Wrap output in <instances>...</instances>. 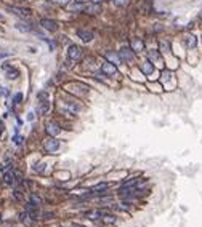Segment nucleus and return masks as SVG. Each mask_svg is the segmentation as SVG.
Masks as SVG:
<instances>
[{"label": "nucleus", "instance_id": "obj_28", "mask_svg": "<svg viewBox=\"0 0 202 227\" xmlns=\"http://www.w3.org/2000/svg\"><path fill=\"white\" fill-rule=\"evenodd\" d=\"M34 118H36V115H34V112H29V115H27V120H31V122H32Z\"/></svg>", "mask_w": 202, "mask_h": 227}, {"label": "nucleus", "instance_id": "obj_33", "mask_svg": "<svg viewBox=\"0 0 202 227\" xmlns=\"http://www.w3.org/2000/svg\"><path fill=\"white\" fill-rule=\"evenodd\" d=\"M93 2H95V3H98V2H100V0H93Z\"/></svg>", "mask_w": 202, "mask_h": 227}, {"label": "nucleus", "instance_id": "obj_5", "mask_svg": "<svg viewBox=\"0 0 202 227\" xmlns=\"http://www.w3.org/2000/svg\"><path fill=\"white\" fill-rule=\"evenodd\" d=\"M2 69L5 70V77H6L8 80H16L18 77H19V70H18L16 67L10 66L8 62H5V64H2Z\"/></svg>", "mask_w": 202, "mask_h": 227}, {"label": "nucleus", "instance_id": "obj_36", "mask_svg": "<svg viewBox=\"0 0 202 227\" xmlns=\"http://www.w3.org/2000/svg\"><path fill=\"white\" fill-rule=\"evenodd\" d=\"M61 227H63V225H61Z\"/></svg>", "mask_w": 202, "mask_h": 227}, {"label": "nucleus", "instance_id": "obj_14", "mask_svg": "<svg viewBox=\"0 0 202 227\" xmlns=\"http://www.w3.org/2000/svg\"><path fill=\"white\" fill-rule=\"evenodd\" d=\"M15 27L18 31H21V32H31V31H34V27H32V24H29V23H16L15 24Z\"/></svg>", "mask_w": 202, "mask_h": 227}, {"label": "nucleus", "instance_id": "obj_23", "mask_svg": "<svg viewBox=\"0 0 202 227\" xmlns=\"http://www.w3.org/2000/svg\"><path fill=\"white\" fill-rule=\"evenodd\" d=\"M21 101H23V95H21V93H16L15 95V98H13V104H21Z\"/></svg>", "mask_w": 202, "mask_h": 227}, {"label": "nucleus", "instance_id": "obj_15", "mask_svg": "<svg viewBox=\"0 0 202 227\" xmlns=\"http://www.w3.org/2000/svg\"><path fill=\"white\" fill-rule=\"evenodd\" d=\"M19 221H21V222H24V224H32V222H34V219L29 216V213L24 210V211H21V213H19Z\"/></svg>", "mask_w": 202, "mask_h": 227}, {"label": "nucleus", "instance_id": "obj_2", "mask_svg": "<svg viewBox=\"0 0 202 227\" xmlns=\"http://www.w3.org/2000/svg\"><path fill=\"white\" fill-rule=\"evenodd\" d=\"M51 102H50V95L47 91H39L37 93V112L45 115V114L50 112Z\"/></svg>", "mask_w": 202, "mask_h": 227}, {"label": "nucleus", "instance_id": "obj_35", "mask_svg": "<svg viewBox=\"0 0 202 227\" xmlns=\"http://www.w3.org/2000/svg\"><path fill=\"white\" fill-rule=\"evenodd\" d=\"M18 2H26V0H18Z\"/></svg>", "mask_w": 202, "mask_h": 227}, {"label": "nucleus", "instance_id": "obj_12", "mask_svg": "<svg viewBox=\"0 0 202 227\" xmlns=\"http://www.w3.org/2000/svg\"><path fill=\"white\" fill-rule=\"evenodd\" d=\"M140 69H141V72L144 75H152V72H154V64H152L151 61H144L140 66Z\"/></svg>", "mask_w": 202, "mask_h": 227}, {"label": "nucleus", "instance_id": "obj_7", "mask_svg": "<svg viewBox=\"0 0 202 227\" xmlns=\"http://www.w3.org/2000/svg\"><path fill=\"white\" fill-rule=\"evenodd\" d=\"M101 74H104L106 77H114V75H117V67L112 64V62L104 61L101 64Z\"/></svg>", "mask_w": 202, "mask_h": 227}, {"label": "nucleus", "instance_id": "obj_20", "mask_svg": "<svg viewBox=\"0 0 202 227\" xmlns=\"http://www.w3.org/2000/svg\"><path fill=\"white\" fill-rule=\"evenodd\" d=\"M172 70H164L162 72V82H169L170 79H172Z\"/></svg>", "mask_w": 202, "mask_h": 227}, {"label": "nucleus", "instance_id": "obj_25", "mask_svg": "<svg viewBox=\"0 0 202 227\" xmlns=\"http://www.w3.org/2000/svg\"><path fill=\"white\" fill-rule=\"evenodd\" d=\"M53 2L55 3H56V5H61V6H66L69 2H71V0H53Z\"/></svg>", "mask_w": 202, "mask_h": 227}, {"label": "nucleus", "instance_id": "obj_1", "mask_svg": "<svg viewBox=\"0 0 202 227\" xmlns=\"http://www.w3.org/2000/svg\"><path fill=\"white\" fill-rule=\"evenodd\" d=\"M61 106H63V109L69 114H80L83 110V106L79 101H75L74 98H69V96L61 98Z\"/></svg>", "mask_w": 202, "mask_h": 227}, {"label": "nucleus", "instance_id": "obj_6", "mask_svg": "<svg viewBox=\"0 0 202 227\" xmlns=\"http://www.w3.org/2000/svg\"><path fill=\"white\" fill-rule=\"evenodd\" d=\"M119 58H120V61H124V62H131V61L135 59V51H133L131 48L124 47V48L119 50Z\"/></svg>", "mask_w": 202, "mask_h": 227}, {"label": "nucleus", "instance_id": "obj_22", "mask_svg": "<svg viewBox=\"0 0 202 227\" xmlns=\"http://www.w3.org/2000/svg\"><path fill=\"white\" fill-rule=\"evenodd\" d=\"M161 50H162V51H167V53H169L170 51V43H169V42H161Z\"/></svg>", "mask_w": 202, "mask_h": 227}, {"label": "nucleus", "instance_id": "obj_4", "mask_svg": "<svg viewBox=\"0 0 202 227\" xmlns=\"http://www.w3.org/2000/svg\"><path fill=\"white\" fill-rule=\"evenodd\" d=\"M67 59L71 62H79L82 59V48L79 45H75V43L69 45V48H67Z\"/></svg>", "mask_w": 202, "mask_h": 227}, {"label": "nucleus", "instance_id": "obj_26", "mask_svg": "<svg viewBox=\"0 0 202 227\" xmlns=\"http://www.w3.org/2000/svg\"><path fill=\"white\" fill-rule=\"evenodd\" d=\"M8 95H10L8 88H5V87H0V96H8Z\"/></svg>", "mask_w": 202, "mask_h": 227}, {"label": "nucleus", "instance_id": "obj_27", "mask_svg": "<svg viewBox=\"0 0 202 227\" xmlns=\"http://www.w3.org/2000/svg\"><path fill=\"white\" fill-rule=\"evenodd\" d=\"M130 0H116V5L117 6H125V5H128Z\"/></svg>", "mask_w": 202, "mask_h": 227}, {"label": "nucleus", "instance_id": "obj_17", "mask_svg": "<svg viewBox=\"0 0 202 227\" xmlns=\"http://www.w3.org/2000/svg\"><path fill=\"white\" fill-rule=\"evenodd\" d=\"M29 202H31V203H34V205H37V207H40V205H42V197L32 192V194L29 195Z\"/></svg>", "mask_w": 202, "mask_h": 227}, {"label": "nucleus", "instance_id": "obj_31", "mask_svg": "<svg viewBox=\"0 0 202 227\" xmlns=\"http://www.w3.org/2000/svg\"><path fill=\"white\" fill-rule=\"evenodd\" d=\"M3 128H5L3 123H0V136H2V133H3Z\"/></svg>", "mask_w": 202, "mask_h": 227}, {"label": "nucleus", "instance_id": "obj_34", "mask_svg": "<svg viewBox=\"0 0 202 227\" xmlns=\"http://www.w3.org/2000/svg\"><path fill=\"white\" fill-rule=\"evenodd\" d=\"M199 18H200V19H202V11H200V15H199Z\"/></svg>", "mask_w": 202, "mask_h": 227}, {"label": "nucleus", "instance_id": "obj_8", "mask_svg": "<svg viewBox=\"0 0 202 227\" xmlns=\"http://www.w3.org/2000/svg\"><path fill=\"white\" fill-rule=\"evenodd\" d=\"M10 10H11L13 13H15L16 16L23 18V19H29V18H31V15H32V11H31L29 8H23V6H11Z\"/></svg>", "mask_w": 202, "mask_h": 227}, {"label": "nucleus", "instance_id": "obj_10", "mask_svg": "<svg viewBox=\"0 0 202 227\" xmlns=\"http://www.w3.org/2000/svg\"><path fill=\"white\" fill-rule=\"evenodd\" d=\"M40 26L44 27V29L50 31V32H56V31H58V24H56V21H53V19H48V18L40 19Z\"/></svg>", "mask_w": 202, "mask_h": 227}, {"label": "nucleus", "instance_id": "obj_21", "mask_svg": "<svg viewBox=\"0 0 202 227\" xmlns=\"http://www.w3.org/2000/svg\"><path fill=\"white\" fill-rule=\"evenodd\" d=\"M21 192H24V190L15 189V190H13V198H15V200H23V194H21Z\"/></svg>", "mask_w": 202, "mask_h": 227}, {"label": "nucleus", "instance_id": "obj_29", "mask_svg": "<svg viewBox=\"0 0 202 227\" xmlns=\"http://www.w3.org/2000/svg\"><path fill=\"white\" fill-rule=\"evenodd\" d=\"M8 53H0V59H3V58H8Z\"/></svg>", "mask_w": 202, "mask_h": 227}, {"label": "nucleus", "instance_id": "obj_11", "mask_svg": "<svg viewBox=\"0 0 202 227\" xmlns=\"http://www.w3.org/2000/svg\"><path fill=\"white\" fill-rule=\"evenodd\" d=\"M183 42H185L186 48H189V50H194V48H196V45H197V39L194 37L192 34H186L185 37H183Z\"/></svg>", "mask_w": 202, "mask_h": 227}, {"label": "nucleus", "instance_id": "obj_9", "mask_svg": "<svg viewBox=\"0 0 202 227\" xmlns=\"http://www.w3.org/2000/svg\"><path fill=\"white\" fill-rule=\"evenodd\" d=\"M45 130H47V134H48V136H56V134H59L61 133V126L56 123V122H53V120H51V122H48L47 125H45Z\"/></svg>", "mask_w": 202, "mask_h": 227}, {"label": "nucleus", "instance_id": "obj_24", "mask_svg": "<svg viewBox=\"0 0 202 227\" xmlns=\"http://www.w3.org/2000/svg\"><path fill=\"white\" fill-rule=\"evenodd\" d=\"M13 143L18 144V146H21V144H23V136H19V134H15V136H13Z\"/></svg>", "mask_w": 202, "mask_h": 227}, {"label": "nucleus", "instance_id": "obj_32", "mask_svg": "<svg viewBox=\"0 0 202 227\" xmlns=\"http://www.w3.org/2000/svg\"><path fill=\"white\" fill-rule=\"evenodd\" d=\"M0 222H2V213H0Z\"/></svg>", "mask_w": 202, "mask_h": 227}, {"label": "nucleus", "instance_id": "obj_16", "mask_svg": "<svg viewBox=\"0 0 202 227\" xmlns=\"http://www.w3.org/2000/svg\"><path fill=\"white\" fill-rule=\"evenodd\" d=\"M143 47H144V43L140 39H135L133 42H131V50H133V51H141Z\"/></svg>", "mask_w": 202, "mask_h": 227}, {"label": "nucleus", "instance_id": "obj_19", "mask_svg": "<svg viewBox=\"0 0 202 227\" xmlns=\"http://www.w3.org/2000/svg\"><path fill=\"white\" fill-rule=\"evenodd\" d=\"M32 169H34L36 173H42V171L45 169V163H44V162H39V163H36V165L32 166Z\"/></svg>", "mask_w": 202, "mask_h": 227}, {"label": "nucleus", "instance_id": "obj_30", "mask_svg": "<svg viewBox=\"0 0 202 227\" xmlns=\"http://www.w3.org/2000/svg\"><path fill=\"white\" fill-rule=\"evenodd\" d=\"M71 227H85V225H82V224H79V222H74Z\"/></svg>", "mask_w": 202, "mask_h": 227}, {"label": "nucleus", "instance_id": "obj_3", "mask_svg": "<svg viewBox=\"0 0 202 227\" xmlns=\"http://www.w3.org/2000/svg\"><path fill=\"white\" fill-rule=\"evenodd\" d=\"M59 147H61V143L56 138H53V136H48L44 141V149H45V152H48V154H56L59 151Z\"/></svg>", "mask_w": 202, "mask_h": 227}, {"label": "nucleus", "instance_id": "obj_13", "mask_svg": "<svg viewBox=\"0 0 202 227\" xmlns=\"http://www.w3.org/2000/svg\"><path fill=\"white\" fill-rule=\"evenodd\" d=\"M77 35L83 40V42H90L93 39V32L92 31H88V29H79L77 31Z\"/></svg>", "mask_w": 202, "mask_h": 227}, {"label": "nucleus", "instance_id": "obj_18", "mask_svg": "<svg viewBox=\"0 0 202 227\" xmlns=\"http://www.w3.org/2000/svg\"><path fill=\"white\" fill-rule=\"evenodd\" d=\"M148 54H149V59H151L152 62H157V64L161 62V56H159V51H157V50H152V51H149Z\"/></svg>", "mask_w": 202, "mask_h": 227}]
</instances>
